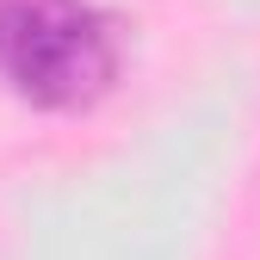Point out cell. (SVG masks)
<instances>
[{
    "mask_svg": "<svg viewBox=\"0 0 260 260\" xmlns=\"http://www.w3.org/2000/svg\"><path fill=\"white\" fill-rule=\"evenodd\" d=\"M0 81L50 112L93 106L118 81V31L87 0H0Z\"/></svg>",
    "mask_w": 260,
    "mask_h": 260,
    "instance_id": "obj_1",
    "label": "cell"
}]
</instances>
